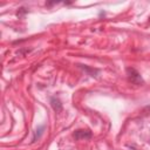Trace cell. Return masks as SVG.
<instances>
[{
  "instance_id": "6da1fadb",
  "label": "cell",
  "mask_w": 150,
  "mask_h": 150,
  "mask_svg": "<svg viewBox=\"0 0 150 150\" xmlns=\"http://www.w3.org/2000/svg\"><path fill=\"white\" fill-rule=\"evenodd\" d=\"M125 71H127V76H128L129 82H131V83H134V84H137V86L144 83V81H143L141 74H139L135 68L128 67V68L125 69Z\"/></svg>"
},
{
  "instance_id": "7a4b0ae2",
  "label": "cell",
  "mask_w": 150,
  "mask_h": 150,
  "mask_svg": "<svg viewBox=\"0 0 150 150\" xmlns=\"http://www.w3.org/2000/svg\"><path fill=\"white\" fill-rule=\"evenodd\" d=\"M91 136H93L91 131L90 130H87V129H79V130H76L73 134V137L76 141H80V139H90Z\"/></svg>"
},
{
  "instance_id": "3957f363",
  "label": "cell",
  "mask_w": 150,
  "mask_h": 150,
  "mask_svg": "<svg viewBox=\"0 0 150 150\" xmlns=\"http://www.w3.org/2000/svg\"><path fill=\"white\" fill-rule=\"evenodd\" d=\"M49 102H50V105H52V108L54 109L55 112H60L62 110V103L57 97H50Z\"/></svg>"
},
{
  "instance_id": "277c9868",
  "label": "cell",
  "mask_w": 150,
  "mask_h": 150,
  "mask_svg": "<svg viewBox=\"0 0 150 150\" xmlns=\"http://www.w3.org/2000/svg\"><path fill=\"white\" fill-rule=\"evenodd\" d=\"M79 67H80V68H82L84 71H87L90 76H97V74L100 73V70H98V69L89 68V67H88V66H86V64H79Z\"/></svg>"
},
{
  "instance_id": "5b68a950",
  "label": "cell",
  "mask_w": 150,
  "mask_h": 150,
  "mask_svg": "<svg viewBox=\"0 0 150 150\" xmlns=\"http://www.w3.org/2000/svg\"><path fill=\"white\" fill-rule=\"evenodd\" d=\"M45 129H46V127L42 124V125H39L38 128H36V130L34 131V136H33V142H36V139H39L41 136H42V134H43V131H45Z\"/></svg>"
},
{
  "instance_id": "8992f818",
  "label": "cell",
  "mask_w": 150,
  "mask_h": 150,
  "mask_svg": "<svg viewBox=\"0 0 150 150\" xmlns=\"http://www.w3.org/2000/svg\"><path fill=\"white\" fill-rule=\"evenodd\" d=\"M27 12H28V9H26L25 7H21V8H19V11L16 12V16L21 18V16H23V15H25Z\"/></svg>"
},
{
  "instance_id": "52a82bcc",
  "label": "cell",
  "mask_w": 150,
  "mask_h": 150,
  "mask_svg": "<svg viewBox=\"0 0 150 150\" xmlns=\"http://www.w3.org/2000/svg\"><path fill=\"white\" fill-rule=\"evenodd\" d=\"M142 112H143L144 115H150V104L146 105V107H144L143 110H142Z\"/></svg>"
}]
</instances>
